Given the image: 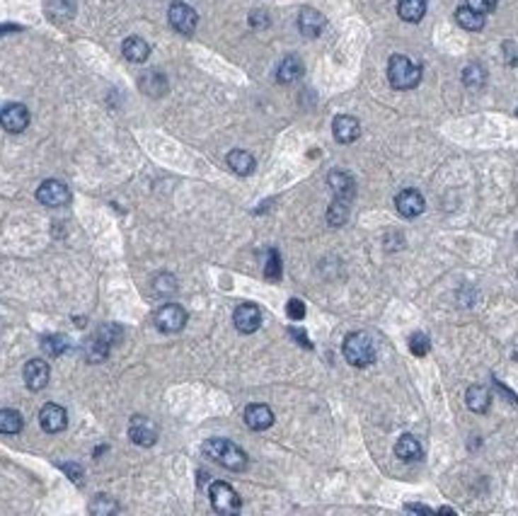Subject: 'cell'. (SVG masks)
<instances>
[{
	"label": "cell",
	"instance_id": "obj_31",
	"mask_svg": "<svg viewBox=\"0 0 518 516\" xmlns=\"http://www.w3.org/2000/svg\"><path fill=\"white\" fill-rule=\"evenodd\" d=\"M264 276L272 281H279L281 279V257L276 250H269V257H267V264H264Z\"/></svg>",
	"mask_w": 518,
	"mask_h": 516
},
{
	"label": "cell",
	"instance_id": "obj_39",
	"mask_svg": "<svg viewBox=\"0 0 518 516\" xmlns=\"http://www.w3.org/2000/svg\"><path fill=\"white\" fill-rule=\"evenodd\" d=\"M407 512H424V514H436L434 509L424 507V504H407Z\"/></svg>",
	"mask_w": 518,
	"mask_h": 516
},
{
	"label": "cell",
	"instance_id": "obj_21",
	"mask_svg": "<svg viewBox=\"0 0 518 516\" xmlns=\"http://www.w3.org/2000/svg\"><path fill=\"white\" fill-rule=\"evenodd\" d=\"M122 51H124L126 61H131V63H143L148 56H151V46H148L146 39H141V37H129L122 46Z\"/></svg>",
	"mask_w": 518,
	"mask_h": 516
},
{
	"label": "cell",
	"instance_id": "obj_20",
	"mask_svg": "<svg viewBox=\"0 0 518 516\" xmlns=\"http://www.w3.org/2000/svg\"><path fill=\"white\" fill-rule=\"evenodd\" d=\"M228 167L235 172V175H240V177H247V175H252L255 172V158H252V153H247V150H230L228 153Z\"/></svg>",
	"mask_w": 518,
	"mask_h": 516
},
{
	"label": "cell",
	"instance_id": "obj_7",
	"mask_svg": "<svg viewBox=\"0 0 518 516\" xmlns=\"http://www.w3.org/2000/svg\"><path fill=\"white\" fill-rule=\"evenodd\" d=\"M0 126H3L5 131L10 133H22L30 126V109L25 107V104H5L3 109H0Z\"/></svg>",
	"mask_w": 518,
	"mask_h": 516
},
{
	"label": "cell",
	"instance_id": "obj_22",
	"mask_svg": "<svg viewBox=\"0 0 518 516\" xmlns=\"http://www.w3.org/2000/svg\"><path fill=\"white\" fill-rule=\"evenodd\" d=\"M465 400H468V408L477 415H485L492 405V396L485 386H470L468 393H465Z\"/></svg>",
	"mask_w": 518,
	"mask_h": 516
},
{
	"label": "cell",
	"instance_id": "obj_9",
	"mask_svg": "<svg viewBox=\"0 0 518 516\" xmlns=\"http://www.w3.org/2000/svg\"><path fill=\"white\" fill-rule=\"evenodd\" d=\"M129 437H131V442L138 444V446H153L155 442H158V427L153 425L148 417H131V422H129Z\"/></svg>",
	"mask_w": 518,
	"mask_h": 516
},
{
	"label": "cell",
	"instance_id": "obj_36",
	"mask_svg": "<svg viewBox=\"0 0 518 516\" xmlns=\"http://www.w3.org/2000/svg\"><path fill=\"white\" fill-rule=\"evenodd\" d=\"M61 471L68 475V478L73 480V483H83V468L78 466V463H61Z\"/></svg>",
	"mask_w": 518,
	"mask_h": 516
},
{
	"label": "cell",
	"instance_id": "obj_2",
	"mask_svg": "<svg viewBox=\"0 0 518 516\" xmlns=\"http://www.w3.org/2000/svg\"><path fill=\"white\" fill-rule=\"evenodd\" d=\"M388 80L395 90H412L422 83V68L412 63L407 56L395 54L388 61Z\"/></svg>",
	"mask_w": 518,
	"mask_h": 516
},
{
	"label": "cell",
	"instance_id": "obj_12",
	"mask_svg": "<svg viewBox=\"0 0 518 516\" xmlns=\"http://www.w3.org/2000/svg\"><path fill=\"white\" fill-rule=\"evenodd\" d=\"M424 206H427V201H424V196L417 189H405V192L395 196L397 213L405 218H417L419 213H424Z\"/></svg>",
	"mask_w": 518,
	"mask_h": 516
},
{
	"label": "cell",
	"instance_id": "obj_40",
	"mask_svg": "<svg viewBox=\"0 0 518 516\" xmlns=\"http://www.w3.org/2000/svg\"><path fill=\"white\" fill-rule=\"evenodd\" d=\"M20 27H15V25H8V27H0V34H5V32H17Z\"/></svg>",
	"mask_w": 518,
	"mask_h": 516
},
{
	"label": "cell",
	"instance_id": "obj_11",
	"mask_svg": "<svg viewBox=\"0 0 518 516\" xmlns=\"http://www.w3.org/2000/svg\"><path fill=\"white\" fill-rule=\"evenodd\" d=\"M39 425H42L44 432L59 434L68 427V413L61 408V405L49 403V405H44L42 413H39Z\"/></svg>",
	"mask_w": 518,
	"mask_h": 516
},
{
	"label": "cell",
	"instance_id": "obj_30",
	"mask_svg": "<svg viewBox=\"0 0 518 516\" xmlns=\"http://www.w3.org/2000/svg\"><path fill=\"white\" fill-rule=\"evenodd\" d=\"M347 218H349V201L335 199V204L327 211V221H330V225H342Z\"/></svg>",
	"mask_w": 518,
	"mask_h": 516
},
{
	"label": "cell",
	"instance_id": "obj_24",
	"mask_svg": "<svg viewBox=\"0 0 518 516\" xmlns=\"http://www.w3.org/2000/svg\"><path fill=\"white\" fill-rule=\"evenodd\" d=\"M397 13L405 22H422L427 15V0H397Z\"/></svg>",
	"mask_w": 518,
	"mask_h": 516
},
{
	"label": "cell",
	"instance_id": "obj_23",
	"mask_svg": "<svg viewBox=\"0 0 518 516\" xmlns=\"http://www.w3.org/2000/svg\"><path fill=\"white\" fill-rule=\"evenodd\" d=\"M301 75H303V61L298 59V56H286V59L281 61L279 71H276V78H279V83H284V85L296 83Z\"/></svg>",
	"mask_w": 518,
	"mask_h": 516
},
{
	"label": "cell",
	"instance_id": "obj_38",
	"mask_svg": "<svg viewBox=\"0 0 518 516\" xmlns=\"http://www.w3.org/2000/svg\"><path fill=\"white\" fill-rule=\"evenodd\" d=\"M289 332L293 335V337L298 340V344H301V347H308V349H310V347H313V344H310V342H308V335H305L303 330H296V327H291Z\"/></svg>",
	"mask_w": 518,
	"mask_h": 516
},
{
	"label": "cell",
	"instance_id": "obj_17",
	"mask_svg": "<svg viewBox=\"0 0 518 516\" xmlns=\"http://www.w3.org/2000/svg\"><path fill=\"white\" fill-rule=\"evenodd\" d=\"M395 456L400 458V461H405V463L419 461V458L424 456L422 444H419V439L412 437V434H402V437L397 439V444H395Z\"/></svg>",
	"mask_w": 518,
	"mask_h": 516
},
{
	"label": "cell",
	"instance_id": "obj_4",
	"mask_svg": "<svg viewBox=\"0 0 518 516\" xmlns=\"http://www.w3.org/2000/svg\"><path fill=\"white\" fill-rule=\"evenodd\" d=\"M209 497H211V507L223 516L238 514L240 509H243V500H240L238 492H235L228 483H221V480H218V483H211Z\"/></svg>",
	"mask_w": 518,
	"mask_h": 516
},
{
	"label": "cell",
	"instance_id": "obj_6",
	"mask_svg": "<svg viewBox=\"0 0 518 516\" xmlns=\"http://www.w3.org/2000/svg\"><path fill=\"white\" fill-rule=\"evenodd\" d=\"M37 199L44 206L59 208L71 201V189L63 182H59V179H46V182H42V187L37 189Z\"/></svg>",
	"mask_w": 518,
	"mask_h": 516
},
{
	"label": "cell",
	"instance_id": "obj_3",
	"mask_svg": "<svg viewBox=\"0 0 518 516\" xmlns=\"http://www.w3.org/2000/svg\"><path fill=\"white\" fill-rule=\"evenodd\" d=\"M344 359L356 369H364L373 364L376 359V344H373L371 335L366 332H351L344 340Z\"/></svg>",
	"mask_w": 518,
	"mask_h": 516
},
{
	"label": "cell",
	"instance_id": "obj_29",
	"mask_svg": "<svg viewBox=\"0 0 518 516\" xmlns=\"http://www.w3.org/2000/svg\"><path fill=\"white\" fill-rule=\"evenodd\" d=\"M90 512L97 514V516H109V514L119 512V504L114 502L109 495H100L95 502H90Z\"/></svg>",
	"mask_w": 518,
	"mask_h": 516
},
{
	"label": "cell",
	"instance_id": "obj_26",
	"mask_svg": "<svg viewBox=\"0 0 518 516\" xmlns=\"http://www.w3.org/2000/svg\"><path fill=\"white\" fill-rule=\"evenodd\" d=\"M42 349L49 357H61L71 349V340H68L66 335H46L42 340Z\"/></svg>",
	"mask_w": 518,
	"mask_h": 516
},
{
	"label": "cell",
	"instance_id": "obj_1",
	"mask_svg": "<svg viewBox=\"0 0 518 516\" xmlns=\"http://www.w3.org/2000/svg\"><path fill=\"white\" fill-rule=\"evenodd\" d=\"M201 451H204L206 458H211L218 466L228 468V471H245L247 468V454L243 449H240L238 444L228 442V439H206L204 446H201Z\"/></svg>",
	"mask_w": 518,
	"mask_h": 516
},
{
	"label": "cell",
	"instance_id": "obj_8",
	"mask_svg": "<svg viewBox=\"0 0 518 516\" xmlns=\"http://www.w3.org/2000/svg\"><path fill=\"white\" fill-rule=\"evenodd\" d=\"M168 17H170V25L180 34H194V30H197V25H199L197 10L189 8L187 3H172Z\"/></svg>",
	"mask_w": 518,
	"mask_h": 516
},
{
	"label": "cell",
	"instance_id": "obj_18",
	"mask_svg": "<svg viewBox=\"0 0 518 516\" xmlns=\"http://www.w3.org/2000/svg\"><path fill=\"white\" fill-rule=\"evenodd\" d=\"M109 342L102 337V335H92V337L85 340V344H83V354L85 359H88V364H102L105 359L109 357Z\"/></svg>",
	"mask_w": 518,
	"mask_h": 516
},
{
	"label": "cell",
	"instance_id": "obj_15",
	"mask_svg": "<svg viewBox=\"0 0 518 516\" xmlns=\"http://www.w3.org/2000/svg\"><path fill=\"white\" fill-rule=\"evenodd\" d=\"M298 30L308 39L320 37V32L325 30V15L318 13L315 8H303L301 15H298Z\"/></svg>",
	"mask_w": 518,
	"mask_h": 516
},
{
	"label": "cell",
	"instance_id": "obj_27",
	"mask_svg": "<svg viewBox=\"0 0 518 516\" xmlns=\"http://www.w3.org/2000/svg\"><path fill=\"white\" fill-rule=\"evenodd\" d=\"M25 420L17 410H0V434H20Z\"/></svg>",
	"mask_w": 518,
	"mask_h": 516
},
{
	"label": "cell",
	"instance_id": "obj_32",
	"mask_svg": "<svg viewBox=\"0 0 518 516\" xmlns=\"http://www.w3.org/2000/svg\"><path fill=\"white\" fill-rule=\"evenodd\" d=\"M410 352L414 357H427L429 354V337L424 332H414L410 337Z\"/></svg>",
	"mask_w": 518,
	"mask_h": 516
},
{
	"label": "cell",
	"instance_id": "obj_5",
	"mask_svg": "<svg viewBox=\"0 0 518 516\" xmlns=\"http://www.w3.org/2000/svg\"><path fill=\"white\" fill-rule=\"evenodd\" d=\"M153 320H155V327H158L160 332L175 335V332H180L184 325H187V310L177 303H165L163 308H158Z\"/></svg>",
	"mask_w": 518,
	"mask_h": 516
},
{
	"label": "cell",
	"instance_id": "obj_14",
	"mask_svg": "<svg viewBox=\"0 0 518 516\" xmlns=\"http://www.w3.org/2000/svg\"><path fill=\"white\" fill-rule=\"evenodd\" d=\"M332 133H335L339 143H354L361 136V124L356 117L339 114V117H335V124H332Z\"/></svg>",
	"mask_w": 518,
	"mask_h": 516
},
{
	"label": "cell",
	"instance_id": "obj_34",
	"mask_svg": "<svg viewBox=\"0 0 518 516\" xmlns=\"http://www.w3.org/2000/svg\"><path fill=\"white\" fill-rule=\"evenodd\" d=\"M286 313H289L291 320H303V318H305V303L301 298H291L289 305H286Z\"/></svg>",
	"mask_w": 518,
	"mask_h": 516
},
{
	"label": "cell",
	"instance_id": "obj_28",
	"mask_svg": "<svg viewBox=\"0 0 518 516\" xmlns=\"http://www.w3.org/2000/svg\"><path fill=\"white\" fill-rule=\"evenodd\" d=\"M463 83L468 85L470 90H480L482 85L487 83V71L480 66V63H470V66L463 71Z\"/></svg>",
	"mask_w": 518,
	"mask_h": 516
},
{
	"label": "cell",
	"instance_id": "obj_35",
	"mask_svg": "<svg viewBox=\"0 0 518 516\" xmlns=\"http://www.w3.org/2000/svg\"><path fill=\"white\" fill-rule=\"evenodd\" d=\"M468 8H473L480 15H489L497 8V0H468Z\"/></svg>",
	"mask_w": 518,
	"mask_h": 516
},
{
	"label": "cell",
	"instance_id": "obj_13",
	"mask_svg": "<svg viewBox=\"0 0 518 516\" xmlns=\"http://www.w3.org/2000/svg\"><path fill=\"white\" fill-rule=\"evenodd\" d=\"M49 364L42 361V359H32V361H27L25 366V383L30 391H44L46 383H49Z\"/></svg>",
	"mask_w": 518,
	"mask_h": 516
},
{
	"label": "cell",
	"instance_id": "obj_16",
	"mask_svg": "<svg viewBox=\"0 0 518 516\" xmlns=\"http://www.w3.org/2000/svg\"><path fill=\"white\" fill-rule=\"evenodd\" d=\"M245 425L252 429V432H264L274 425V413L272 408L267 405H250L245 410Z\"/></svg>",
	"mask_w": 518,
	"mask_h": 516
},
{
	"label": "cell",
	"instance_id": "obj_33",
	"mask_svg": "<svg viewBox=\"0 0 518 516\" xmlns=\"http://www.w3.org/2000/svg\"><path fill=\"white\" fill-rule=\"evenodd\" d=\"M175 291H177V279L172 274H160L158 279H155V293L168 296V293H175Z\"/></svg>",
	"mask_w": 518,
	"mask_h": 516
},
{
	"label": "cell",
	"instance_id": "obj_25",
	"mask_svg": "<svg viewBox=\"0 0 518 516\" xmlns=\"http://www.w3.org/2000/svg\"><path fill=\"white\" fill-rule=\"evenodd\" d=\"M456 20H458V25L468 32H480L482 27H485V15L475 13V10L468 8V5H463V8L456 10Z\"/></svg>",
	"mask_w": 518,
	"mask_h": 516
},
{
	"label": "cell",
	"instance_id": "obj_37",
	"mask_svg": "<svg viewBox=\"0 0 518 516\" xmlns=\"http://www.w3.org/2000/svg\"><path fill=\"white\" fill-rule=\"evenodd\" d=\"M250 25L252 27H267L269 20H267V15H264V13H252L250 15Z\"/></svg>",
	"mask_w": 518,
	"mask_h": 516
},
{
	"label": "cell",
	"instance_id": "obj_19",
	"mask_svg": "<svg viewBox=\"0 0 518 516\" xmlns=\"http://www.w3.org/2000/svg\"><path fill=\"white\" fill-rule=\"evenodd\" d=\"M327 182H330L332 192H335V199H342V201L354 199L356 187H354V179H351V175H347V172H342V170L330 172V179H327Z\"/></svg>",
	"mask_w": 518,
	"mask_h": 516
},
{
	"label": "cell",
	"instance_id": "obj_10",
	"mask_svg": "<svg viewBox=\"0 0 518 516\" xmlns=\"http://www.w3.org/2000/svg\"><path fill=\"white\" fill-rule=\"evenodd\" d=\"M233 322L243 335H252L262 325V310L255 303H240L233 313Z\"/></svg>",
	"mask_w": 518,
	"mask_h": 516
}]
</instances>
